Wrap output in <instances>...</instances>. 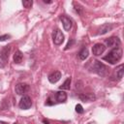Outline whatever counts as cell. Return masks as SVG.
<instances>
[{
  "mask_svg": "<svg viewBox=\"0 0 124 124\" xmlns=\"http://www.w3.org/2000/svg\"><path fill=\"white\" fill-rule=\"evenodd\" d=\"M87 67L90 69L91 72H94L101 77L106 76L108 73V67L98 60H91Z\"/></svg>",
  "mask_w": 124,
  "mask_h": 124,
  "instance_id": "cell-1",
  "label": "cell"
},
{
  "mask_svg": "<svg viewBox=\"0 0 124 124\" xmlns=\"http://www.w3.org/2000/svg\"><path fill=\"white\" fill-rule=\"evenodd\" d=\"M121 57H122L121 47H115V48H112L106 56H104L103 59L108 62L109 64H115L121 59Z\"/></svg>",
  "mask_w": 124,
  "mask_h": 124,
  "instance_id": "cell-2",
  "label": "cell"
},
{
  "mask_svg": "<svg viewBox=\"0 0 124 124\" xmlns=\"http://www.w3.org/2000/svg\"><path fill=\"white\" fill-rule=\"evenodd\" d=\"M10 51H11V46H5L0 50V68H4L7 65L10 56Z\"/></svg>",
  "mask_w": 124,
  "mask_h": 124,
  "instance_id": "cell-3",
  "label": "cell"
},
{
  "mask_svg": "<svg viewBox=\"0 0 124 124\" xmlns=\"http://www.w3.org/2000/svg\"><path fill=\"white\" fill-rule=\"evenodd\" d=\"M52 41L55 46H60L64 42V35L60 29H55L52 33Z\"/></svg>",
  "mask_w": 124,
  "mask_h": 124,
  "instance_id": "cell-4",
  "label": "cell"
},
{
  "mask_svg": "<svg viewBox=\"0 0 124 124\" xmlns=\"http://www.w3.org/2000/svg\"><path fill=\"white\" fill-rule=\"evenodd\" d=\"M105 44L108 47H112V48H115V47H119L120 45H121V41L118 37H110V38H108L105 40Z\"/></svg>",
  "mask_w": 124,
  "mask_h": 124,
  "instance_id": "cell-5",
  "label": "cell"
},
{
  "mask_svg": "<svg viewBox=\"0 0 124 124\" xmlns=\"http://www.w3.org/2000/svg\"><path fill=\"white\" fill-rule=\"evenodd\" d=\"M31 106H32V101L29 96H23L18 103V107L21 109H28L31 108Z\"/></svg>",
  "mask_w": 124,
  "mask_h": 124,
  "instance_id": "cell-6",
  "label": "cell"
},
{
  "mask_svg": "<svg viewBox=\"0 0 124 124\" xmlns=\"http://www.w3.org/2000/svg\"><path fill=\"white\" fill-rule=\"evenodd\" d=\"M105 50H106V46L103 45V44H101V43L95 44L93 46V47H92V53L95 56H100Z\"/></svg>",
  "mask_w": 124,
  "mask_h": 124,
  "instance_id": "cell-7",
  "label": "cell"
},
{
  "mask_svg": "<svg viewBox=\"0 0 124 124\" xmlns=\"http://www.w3.org/2000/svg\"><path fill=\"white\" fill-rule=\"evenodd\" d=\"M28 90H29V85L26 84V83H23V82L17 83V84L16 85V87H15V91H16V93L17 95H23V94H25Z\"/></svg>",
  "mask_w": 124,
  "mask_h": 124,
  "instance_id": "cell-8",
  "label": "cell"
},
{
  "mask_svg": "<svg viewBox=\"0 0 124 124\" xmlns=\"http://www.w3.org/2000/svg\"><path fill=\"white\" fill-rule=\"evenodd\" d=\"M60 20L62 21V24H63V28L65 31H70V29L72 28V20L65 16H60Z\"/></svg>",
  "mask_w": 124,
  "mask_h": 124,
  "instance_id": "cell-9",
  "label": "cell"
},
{
  "mask_svg": "<svg viewBox=\"0 0 124 124\" xmlns=\"http://www.w3.org/2000/svg\"><path fill=\"white\" fill-rule=\"evenodd\" d=\"M78 98L83 102H92L96 99L95 95L92 93H79Z\"/></svg>",
  "mask_w": 124,
  "mask_h": 124,
  "instance_id": "cell-10",
  "label": "cell"
},
{
  "mask_svg": "<svg viewBox=\"0 0 124 124\" xmlns=\"http://www.w3.org/2000/svg\"><path fill=\"white\" fill-rule=\"evenodd\" d=\"M113 28V24L111 23H105L103 25H101V27L98 29V35H104L106 33H108V31H110Z\"/></svg>",
  "mask_w": 124,
  "mask_h": 124,
  "instance_id": "cell-11",
  "label": "cell"
},
{
  "mask_svg": "<svg viewBox=\"0 0 124 124\" xmlns=\"http://www.w3.org/2000/svg\"><path fill=\"white\" fill-rule=\"evenodd\" d=\"M48 80H49V82H51V83H56L60 78H61V73L59 72V71H54V72H52L51 74H49L48 75Z\"/></svg>",
  "mask_w": 124,
  "mask_h": 124,
  "instance_id": "cell-12",
  "label": "cell"
},
{
  "mask_svg": "<svg viewBox=\"0 0 124 124\" xmlns=\"http://www.w3.org/2000/svg\"><path fill=\"white\" fill-rule=\"evenodd\" d=\"M55 98H56V101L58 103H65L67 101V94L63 90H60V91L56 92Z\"/></svg>",
  "mask_w": 124,
  "mask_h": 124,
  "instance_id": "cell-13",
  "label": "cell"
},
{
  "mask_svg": "<svg viewBox=\"0 0 124 124\" xmlns=\"http://www.w3.org/2000/svg\"><path fill=\"white\" fill-rule=\"evenodd\" d=\"M22 58H23V55H22L21 51L20 50H16L15 52V54H14V62L16 64H19L22 61Z\"/></svg>",
  "mask_w": 124,
  "mask_h": 124,
  "instance_id": "cell-14",
  "label": "cell"
},
{
  "mask_svg": "<svg viewBox=\"0 0 124 124\" xmlns=\"http://www.w3.org/2000/svg\"><path fill=\"white\" fill-rule=\"evenodd\" d=\"M71 81H72L71 78H70V77L67 78V79L59 86V89H60V90H69L70 87H71Z\"/></svg>",
  "mask_w": 124,
  "mask_h": 124,
  "instance_id": "cell-15",
  "label": "cell"
},
{
  "mask_svg": "<svg viewBox=\"0 0 124 124\" xmlns=\"http://www.w3.org/2000/svg\"><path fill=\"white\" fill-rule=\"evenodd\" d=\"M88 54H89L88 49H87L86 47H82V48L79 50V52H78V58H79L80 60H85V59L88 57Z\"/></svg>",
  "mask_w": 124,
  "mask_h": 124,
  "instance_id": "cell-16",
  "label": "cell"
},
{
  "mask_svg": "<svg viewBox=\"0 0 124 124\" xmlns=\"http://www.w3.org/2000/svg\"><path fill=\"white\" fill-rule=\"evenodd\" d=\"M115 74H116V77L118 78V79H121V78H122L123 74H124V65H123V64L119 65V66L115 69Z\"/></svg>",
  "mask_w": 124,
  "mask_h": 124,
  "instance_id": "cell-17",
  "label": "cell"
},
{
  "mask_svg": "<svg viewBox=\"0 0 124 124\" xmlns=\"http://www.w3.org/2000/svg\"><path fill=\"white\" fill-rule=\"evenodd\" d=\"M73 6H74V9H75V11L78 14V15H81V12H82V7L78 4V3H77V2H73Z\"/></svg>",
  "mask_w": 124,
  "mask_h": 124,
  "instance_id": "cell-18",
  "label": "cell"
},
{
  "mask_svg": "<svg viewBox=\"0 0 124 124\" xmlns=\"http://www.w3.org/2000/svg\"><path fill=\"white\" fill-rule=\"evenodd\" d=\"M22 5H23L24 8L29 9V8L32 7V5H33V1H32V0H24V1H22Z\"/></svg>",
  "mask_w": 124,
  "mask_h": 124,
  "instance_id": "cell-19",
  "label": "cell"
},
{
  "mask_svg": "<svg viewBox=\"0 0 124 124\" xmlns=\"http://www.w3.org/2000/svg\"><path fill=\"white\" fill-rule=\"evenodd\" d=\"M76 111L78 112V113H83V108H82V106L81 105H79V104H78L77 106H76Z\"/></svg>",
  "mask_w": 124,
  "mask_h": 124,
  "instance_id": "cell-20",
  "label": "cell"
},
{
  "mask_svg": "<svg viewBox=\"0 0 124 124\" xmlns=\"http://www.w3.org/2000/svg\"><path fill=\"white\" fill-rule=\"evenodd\" d=\"M54 104H55L54 101H51V98H50V97H48V98L46 99V102L45 103L46 106H53Z\"/></svg>",
  "mask_w": 124,
  "mask_h": 124,
  "instance_id": "cell-21",
  "label": "cell"
},
{
  "mask_svg": "<svg viewBox=\"0 0 124 124\" xmlns=\"http://www.w3.org/2000/svg\"><path fill=\"white\" fill-rule=\"evenodd\" d=\"M9 38H11V35H9V34H5V35H2V36H0V42L6 41V40H7V39H9Z\"/></svg>",
  "mask_w": 124,
  "mask_h": 124,
  "instance_id": "cell-22",
  "label": "cell"
},
{
  "mask_svg": "<svg viewBox=\"0 0 124 124\" xmlns=\"http://www.w3.org/2000/svg\"><path fill=\"white\" fill-rule=\"evenodd\" d=\"M74 42H75V41H74L73 39H71V40H70V41L68 42V44H67V46H65V50H67V49H68L69 47H71V46H72V45L74 44Z\"/></svg>",
  "mask_w": 124,
  "mask_h": 124,
  "instance_id": "cell-23",
  "label": "cell"
},
{
  "mask_svg": "<svg viewBox=\"0 0 124 124\" xmlns=\"http://www.w3.org/2000/svg\"><path fill=\"white\" fill-rule=\"evenodd\" d=\"M43 122H44V124H49L48 120H46V119H44V120H43Z\"/></svg>",
  "mask_w": 124,
  "mask_h": 124,
  "instance_id": "cell-24",
  "label": "cell"
},
{
  "mask_svg": "<svg viewBox=\"0 0 124 124\" xmlns=\"http://www.w3.org/2000/svg\"><path fill=\"white\" fill-rule=\"evenodd\" d=\"M44 3H46V4H51L52 1H46V0H44Z\"/></svg>",
  "mask_w": 124,
  "mask_h": 124,
  "instance_id": "cell-25",
  "label": "cell"
},
{
  "mask_svg": "<svg viewBox=\"0 0 124 124\" xmlns=\"http://www.w3.org/2000/svg\"><path fill=\"white\" fill-rule=\"evenodd\" d=\"M0 124H7V123L4 122V121H1V120H0Z\"/></svg>",
  "mask_w": 124,
  "mask_h": 124,
  "instance_id": "cell-26",
  "label": "cell"
},
{
  "mask_svg": "<svg viewBox=\"0 0 124 124\" xmlns=\"http://www.w3.org/2000/svg\"><path fill=\"white\" fill-rule=\"evenodd\" d=\"M13 124H16V122H15V123H13Z\"/></svg>",
  "mask_w": 124,
  "mask_h": 124,
  "instance_id": "cell-27",
  "label": "cell"
}]
</instances>
